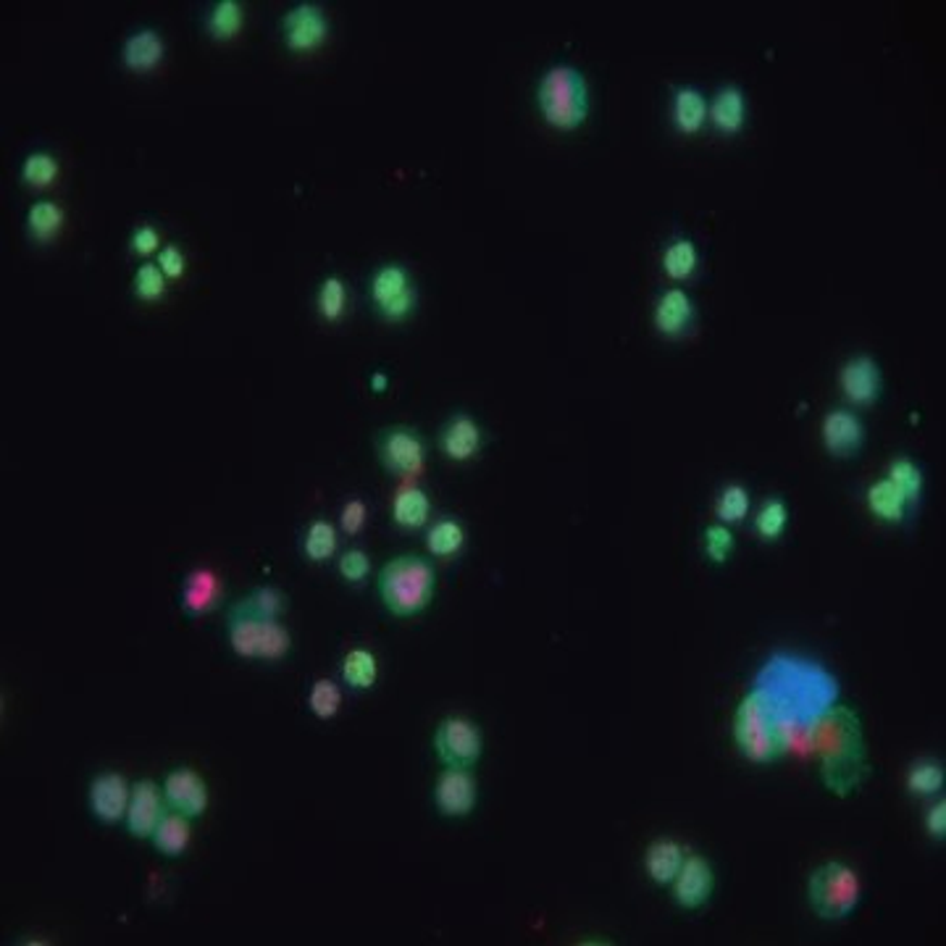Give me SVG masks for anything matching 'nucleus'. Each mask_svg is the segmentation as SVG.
Returning a JSON list of instances; mask_svg holds the SVG:
<instances>
[{"label":"nucleus","instance_id":"obj_16","mask_svg":"<svg viewBox=\"0 0 946 946\" xmlns=\"http://www.w3.org/2000/svg\"><path fill=\"white\" fill-rule=\"evenodd\" d=\"M694 319H697V306H694V298L684 287L662 289L658 300H655L652 324L662 337H684V334L692 332Z\"/></svg>","mask_w":946,"mask_h":946},{"label":"nucleus","instance_id":"obj_41","mask_svg":"<svg viewBox=\"0 0 946 946\" xmlns=\"http://www.w3.org/2000/svg\"><path fill=\"white\" fill-rule=\"evenodd\" d=\"M702 547H705V555H708L712 563L721 565L731 558V552H734V547H736L734 532H731L725 523H710V526L705 528V534H702Z\"/></svg>","mask_w":946,"mask_h":946},{"label":"nucleus","instance_id":"obj_1","mask_svg":"<svg viewBox=\"0 0 946 946\" xmlns=\"http://www.w3.org/2000/svg\"><path fill=\"white\" fill-rule=\"evenodd\" d=\"M820 781L834 797L857 794L870 775V760L860 715L847 705H834L816 723Z\"/></svg>","mask_w":946,"mask_h":946},{"label":"nucleus","instance_id":"obj_4","mask_svg":"<svg viewBox=\"0 0 946 946\" xmlns=\"http://www.w3.org/2000/svg\"><path fill=\"white\" fill-rule=\"evenodd\" d=\"M536 105L555 129H578L589 116V82L573 63H552L536 82Z\"/></svg>","mask_w":946,"mask_h":946},{"label":"nucleus","instance_id":"obj_3","mask_svg":"<svg viewBox=\"0 0 946 946\" xmlns=\"http://www.w3.org/2000/svg\"><path fill=\"white\" fill-rule=\"evenodd\" d=\"M437 592V573L426 558L400 555L389 560L378 573V597L389 613L397 618H413L432 605Z\"/></svg>","mask_w":946,"mask_h":946},{"label":"nucleus","instance_id":"obj_45","mask_svg":"<svg viewBox=\"0 0 946 946\" xmlns=\"http://www.w3.org/2000/svg\"><path fill=\"white\" fill-rule=\"evenodd\" d=\"M365 521H369V508H365L363 500H358V497H352V500H347L343 505V513H339V526H343L345 534H361Z\"/></svg>","mask_w":946,"mask_h":946},{"label":"nucleus","instance_id":"obj_42","mask_svg":"<svg viewBox=\"0 0 946 946\" xmlns=\"http://www.w3.org/2000/svg\"><path fill=\"white\" fill-rule=\"evenodd\" d=\"M132 289H135L137 298L145 302L163 298V292H166V274L158 269V263H150V261L142 263V266L135 271Z\"/></svg>","mask_w":946,"mask_h":946},{"label":"nucleus","instance_id":"obj_7","mask_svg":"<svg viewBox=\"0 0 946 946\" xmlns=\"http://www.w3.org/2000/svg\"><path fill=\"white\" fill-rule=\"evenodd\" d=\"M371 300L384 321H406L415 311L419 292L402 263H384L371 276Z\"/></svg>","mask_w":946,"mask_h":946},{"label":"nucleus","instance_id":"obj_28","mask_svg":"<svg viewBox=\"0 0 946 946\" xmlns=\"http://www.w3.org/2000/svg\"><path fill=\"white\" fill-rule=\"evenodd\" d=\"M339 676H343L345 686L352 692H369L376 686L378 679V662L376 655L369 649L358 647L350 649L339 662Z\"/></svg>","mask_w":946,"mask_h":946},{"label":"nucleus","instance_id":"obj_26","mask_svg":"<svg viewBox=\"0 0 946 946\" xmlns=\"http://www.w3.org/2000/svg\"><path fill=\"white\" fill-rule=\"evenodd\" d=\"M163 59V40L155 29L142 27L132 32L122 46V61L132 72H150Z\"/></svg>","mask_w":946,"mask_h":946},{"label":"nucleus","instance_id":"obj_10","mask_svg":"<svg viewBox=\"0 0 946 946\" xmlns=\"http://www.w3.org/2000/svg\"><path fill=\"white\" fill-rule=\"evenodd\" d=\"M161 792L166 810L179 812V816L189 820L203 818L208 805H211V792H208L206 779L187 765L169 771L166 779H163Z\"/></svg>","mask_w":946,"mask_h":946},{"label":"nucleus","instance_id":"obj_19","mask_svg":"<svg viewBox=\"0 0 946 946\" xmlns=\"http://www.w3.org/2000/svg\"><path fill=\"white\" fill-rule=\"evenodd\" d=\"M482 445V426L469 413H452L439 432V450L445 452L447 460H456V463H465V460L476 458Z\"/></svg>","mask_w":946,"mask_h":946},{"label":"nucleus","instance_id":"obj_30","mask_svg":"<svg viewBox=\"0 0 946 946\" xmlns=\"http://www.w3.org/2000/svg\"><path fill=\"white\" fill-rule=\"evenodd\" d=\"M465 545V528L458 519H441L428 528L426 534V550L434 558H452L463 550Z\"/></svg>","mask_w":946,"mask_h":946},{"label":"nucleus","instance_id":"obj_25","mask_svg":"<svg viewBox=\"0 0 946 946\" xmlns=\"http://www.w3.org/2000/svg\"><path fill=\"white\" fill-rule=\"evenodd\" d=\"M868 508L883 523H901L910 513L912 502L892 478L883 476L868 487Z\"/></svg>","mask_w":946,"mask_h":946},{"label":"nucleus","instance_id":"obj_15","mask_svg":"<svg viewBox=\"0 0 946 946\" xmlns=\"http://www.w3.org/2000/svg\"><path fill=\"white\" fill-rule=\"evenodd\" d=\"M820 437H823L829 456L855 458L866 445V424L855 410L836 408L825 413L823 424H820Z\"/></svg>","mask_w":946,"mask_h":946},{"label":"nucleus","instance_id":"obj_49","mask_svg":"<svg viewBox=\"0 0 946 946\" xmlns=\"http://www.w3.org/2000/svg\"><path fill=\"white\" fill-rule=\"evenodd\" d=\"M387 384H389V378L384 376V374H374V376H371V387H374L376 393H384V389H387Z\"/></svg>","mask_w":946,"mask_h":946},{"label":"nucleus","instance_id":"obj_12","mask_svg":"<svg viewBox=\"0 0 946 946\" xmlns=\"http://www.w3.org/2000/svg\"><path fill=\"white\" fill-rule=\"evenodd\" d=\"M132 797V784L116 771H103L92 775L87 786V810L103 825H116L126 818Z\"/></svg>","mask_w":946,"mask_h":946},{"label":"nucleus","instance_id":"obj_20","mask_svg":"<svg viewBox=\"0 0 946 946\" xmlns=\"http://www.w3.org/2000/svg\"><path fill=\"white\" fill-rule=\"evenodd\" d=\"M747 116H749L747 92H744L739 85H734V82L718 87L715 95H712V100H708V122L715 126L718 132H723V135H736V132H742L744 126H747Z\"/></svg>","mask_w":946,"mask_h":946},{"label":"nucleus","instance_id":"obj_32","mask_svg":"<svg viewBox=\"0 0 946 946\" xmlns=\"http://www.w3.org/2000/svg\"><path fill=\"white\" fill-rule=\"evenodd\" d=\"M63 224V211L53 200H37L27 211V235L35 242H48L50 237L59 235Z\"/></svg>","mask_w":946,"mask_h":946},{"label":"nucleus","instance_id":"obj_48","mask_svg":"<svg viewBox=\"0 0 946 946\" xmlns=\"http://www.w3.org/2000/svg\"><path fill=\"white\" fill-rule=\"evenodd\" d=\"M925 831H929L931 838L944 842V836H946V802L944 799H938V802L929 810V816H925Z\"/></svg>","mask_w":946,"mask_h":946},{"label":"nucleus","instance_id":"obj_6","mask_svg":"<svg viewBox=\"0 0 946 946\" xmlns=\"http://www.w3.org/2000/svg\"><path fill=\"white\" fill-rule=\"evenodd\" d=\"M862 899V881L844 862H823L807 881V901L820 920H844Z\"/></svg>","mask_w":946,"mask_h":946},{"label":"nucleus","instance_id":"obj_35","mask_svg":"<svg viewBox=\"0 0 946 946\" xmlns=\"http://www.w3.org/2000/svg\"><path fill=\"white\" fill-rule=\"evenodd\" d=\"M944 765L936 760H918L907 773V788L914 797H936L944 788Z\"/></svg>","mask_w":946,"mask_h":946},{"label":"nucleus","instance_id":"obj_22","mask_svg":"<svg viewBox=\"0 0 946 946\" xmlns=\"http://www.w3.org/2000/svg\"><path fill=\"white\" fill-rule=\"evenodd\" d=\"M671 122L681 135H697L708 124V98L699 87L679 85L671 98Z\"/></svg>","mask_w":946,"mask_h":946},{"label":"nucleus","instance_id":"obj_8","mask_svg":"<svg viewBox=\"0 0 946 946\" xmlns=\"http://www.w3.org/2000/svg\"><path fill=\"white\" fill-rule=\"evenodd\" d=\"M434 752L445 768H473L484 752L482 729L465 715L445 718L434 731Z\"/></svg>","mask_w":946,"mask_h":946},{"label":"nucleus","instance_id":"obj_33","mask_svg":"<svg viewBox=\"0 0 946 946\" xmlns=\"http://www.w3.org/2000/svg\"><path fill=\"white\" fill-rule=\"evenodd\" d=\"M302 552L311 563H326L337 552V528L329 521L315 519L302 539Z\"/></svg>","mask_w":946,"mask_h":946},{"label":"nucleus","instance_id":"obj_44","mask_svg":"<svg viewBox=\"0 0 946 946\" xmlns=\"http://www.w3.org/2000/svg\"><path fill=\"white\" fill-rule=\"evenodd\" d=\"M369 571H371V560L363 550H347L343 552V558H339V573H343L347 584L365 582Z\"/></svg>","mask_w":946,"mask_h":946},{"label":"nucleus","instance_id":"obj_24","mask_svg":"<svg viewBox=\"0 0 946 946\" xmlns=\"http://www.w3.org/2000/svg\"><path fill=\"white\" fill-rule=\"evenodd\" d=\"M681 866H684V847L676 838H655L647 847L645 870L649 881L658 883V886H671Z\"/></svg>","mask_w":946,"mask_h":946},{"label":"nucleus","instance_id":"obj_21","mask_svg":"<svg viewBox=\"0 0 946 946\" xmlns=\"http://www.w3.org/2000/svg\"><path fill=\"white\" fill-rule=\"evenodd\" d=\"M221 597V582L211 568H195L185 576L179 592V605L187 615H206L216 608Z\"/></svg>","mask_w":946,"mask_h":946},{"label":"nucleus","instance_id":"obj_18","mask_svg":"<svg viewBox=\"0 0 946 946\" xmlns=\"http://www.w3.org/2000/svg\"><path fill=\"white\" fill-rule=\"evenodd\" d=\"M166 812V802H163V792L155 781L142 779L137 784H132V797H129V810H126V831L132 838H150L153 836L158 820Z\"/></svg>","mask_w":946,"mask_h":946},{"label":"nucleus","instance_id":"obj_13","mask_svg":"<svg viewBox=\"0 0 946 946\" xmlns=\"http://www.w3.org/2000/svg\"><path fill=\"white\" fill-rule=\"evenodd\" d=\"M284 46L289 50H313L329 35V22H326L324 9L319 3H298L282 16L279 22Z\"/></svg>","mask_w":946,"mask_h":946},{"label":"nucleus","instance_id":"obj_17","mask_svg":"<svg viewBox=\"0 0 946 946\" xmlns=\"http://www.w3.org/2000/svg\"><path fill=\"white\" fill-rule=\"evenodd\" d=\"M715 892V873L705 857L689 855L684 857L679 875L673 879V899L684 910H699L705 907Z\"/></svg>","mask_w":946,"mask_h":946},{"label":"nucleus","instance_id":"obj_34","mask_svg":"<svg viewBox=\"0 0 946 946\" xmlns=\"http://www.w3.org/2000/svg\"><path fill=\"white\" fill-rule=\"evenodd\" d=\"M343 708V689L332 679H315L308 689V710L319 721H332Z\"/></svg>","mask_w":946,"mask_h":946},{"label":"nucleus","instance_id":"obj_14","mask_svg":"<svg viewBox=\"0 0 946 946\" xmlns=\"http://www.w3.org/2000/svg\"><path fill=\"white\" fill-rule=\"evenodd\" d=\"M838 387H842L844 397H847L851 406H857V408L873 406V402L881 397V389H883V376H881L879 361L866 356V352H860V356H851L849 361L842 365V371H838Z\"/></svg>","mask_w":946,"mask_h":946},{"label":"nucleus","instance_id":"obj_38","mask_svg":"<svg viewBox=\"0 0 946 946\" xmlns=\"http://www.w3.org/2000/svg\"><path fill=\"white\" fill-rule=\"evenodd\" d=\"M888 478H892V482L897 484L901 491H905L907 500H910L912 505L920 500V495H923V487H925L923 471H920V465L914 463L912 458H907V456L894 458L892 465H888Z\"/></svg>","mask_w":946,"mask_h":946},{"label":"nucleus","instance_id":"obj_5","mask_svg":"<svg viewBox=\"0 0 946 946\" xmlns=\"http://www.w3.org/2000/svg\"><path fill=\"white\" fill-rule=\"evenodd\" d=\"M226 639L239 660L279 662L292 649V634L282 618L258 615L245 599L226 613Z\"/></svg>","mask_w":946,"mask_h":946},{"label":"nucleus","instance_id":"obj_43","mask_svg":"<svg viewBox=\"0 0 946 946\" xmlns=\"http://www.w3.org/2000/svg\"><path fill=\"white\" fill-rule=\"evenodd\" d=\"M245 602H248L258 615H266V618H282L284 608H287V597H284L276 586H256V589L245 597Z\"/></svg>","mask_w":946,"mask_h":946},{"label":"nucleus","instance_id":"obj_47","mask_svg":"<svg viewBox=\"0 0 946 946\" xmlns=\"http://www.w3.org/2000/svg\"><path fill=\"white\" fill-rule=\"evenodd\" d=\"M129 250L137 252V256H150V252L158 250L155 226H150V224L137 226V229L132 232V237H129Z\"/></svg>","mask_w":946,"mask_h":946},{"label":"nucleus","instance_id":"obj_9","mask_svg":"<svg viewBox=\"0 0 946 946\" xmlns=\"http://www.w3.org/2000/svg\"><path fill=\"white\" fill-rule=\"evenodd\" d=\"M378 460L393 476H415L426 463V445L415 428L389 426L378 437Z\"/></svg>","mask_w":946,"mask_h":946},{"label":"nucleus","instance_id":"obj_2","mask_svg":"<svg viewBox=\"0 0 946 946\" xmlns=\"http://www.w3.org/2000/svg\"><path fill=\"white\" fill-rule=\"evenodd\" d=\"M734 744L744 760L755 765H773L786 755V729L771 692L752 689L744 694L734 712Z\"/></svg>","mask_w":946,"mask_h":946},{"label":"nucleus","instance_id":"obj_29","mask_svg":"<svg viewBox=\"0 0 946 946\" xmlns=\"http://www.w3.org/2000/svg\"><path fill=\"white\" fill-rule=\"evenodd\" d=\"M432 515V500L421 487H402L393 500V521L400 528L426 526Z\"/></svg>","mask_w":946,"mask_h":946},{"label":"nucleus","instance_id":"obj_31","mask_svg":"<svg viewBox=\"0 0 946 946\" xmlns=\"http://www.w3.org/2000/svg\"><path fill=\"white\" fill-rule=\"evenodd\" d=\"M788 526V505L781 495L768 497L762 500L760 510L755 515V532L762 542H775L781 539Z\"/></svg>","mask_w":946,"mask_h":946},{"label":"nucleus","instance_id":"obj_40","mask_svg":"<svg viewBox=\"0 0 946 946\" xmlns=\"http://www.w3.org/2000/svg\"><path fill=\"white\" fill-rule=\"evenodd\" d=\"M55 174H59V163H55V158L46 153V150H37V153H29L24 158L22 163L24 185L46 187L55 179Z\"/></svg>","mask_w":946,"mask_h":946},{"label":"nucleus","instance_id":"obj_39","mask_svg":"<svg viewBox=\"0 0 946 946\" xmlns=\"http://www.w3.org/2000/svg\"><path fill=\"white\" fill-rule=\"evenodd\" d=\"M345 300H347L345 282L332 274L321 282L319 295H315V308H319V315L324 321H337L339 315L345 313Z\"/></svg>","mask_w":946,"mask_h":946},{"label":"nucleus","instance_id":"obj_46","mask_svg":"<svg viewBox=\"0 0 946 946\" xmlns=\"http://www.w3.org/2000/svg\"><path fill=\"white\" fill-rule=\"evenodd\" d=\"M155 263L169 279H176V276L185 274V252L176 248V245H163L161 252H158Z\"/></svg>","mask_w":946,"mask_h":946},{"label":"nucleus","instance_id":"obj_23","mask_svg":"<svg viewBox=\"0 0 946 946\" xmlns=\"http://www.w3.org/2000/svg\"><path fill=\"white\" fill-rule=\"evenodd\" d=\"M148 842L153 844V849L161 857H169V860L182 857L189 849V844H192V820L179 816V812L166 810L163 818L158 820L153 836Z\"/></svg>","mask_w":946,"mask_h":946},{"label":"nucleus","instance_id":"obj_36","mask_svg":"<svg viewBox=\"0 0 946 946\" xmlns=\"http://www.w3.org/2000/svg\"><path fill=\"white\" fill-rule=\"evenodd\" d=\"M749 489L744 487V484H725V487L718 491V500H715V515L718 521L725 523V526H731V523H742L747 519L749 513Z\"/></svg>","mask_w":946,"mask_h":946},{"label":"nucleus","instance_id":"obj_37","mask_svg":"<svg viewBox=\"0 0 946 946\" xmlns=\"http://www.w3.org/2000/svg\"><path fill=\"white\" fill-rule=\"evenodd\" d=\"M242 16H245L242 5H239L237 0H219V3H213L211 11H208L206 27L211 32V37L226 40V37H232L239 29Z\"/></svg>","mask_w":946,"mask_h":946},{"label":"nucleus","instance_id":"obj_11","mask_svg":"<svg viewBox=\"0 0 946 946\" xmlns=\"http://www.w3.org/2000/svg\"><path fill=\"white\" fill-rule=\"evenodd\" d=\"M434 807L445 818H469L478 802V781L471 768H445L434 781Z\"/></svg>","mask_w":946,"mask_h":946},{"label":"nucleus","instance_id":"obj_27","mask_svg":"<svg viewBox=\"0 0 946 946\" xmlns=\"http://www.w3.org/2000/svg\"><path fill=\"white\" fill-rule=\"evenodd\" d=\"M660 266L668 279L686 282L699 269V248L692 237H673L660 252Z\"/></svg>","mask_w":946,"mask_h":946}]
</instances>
